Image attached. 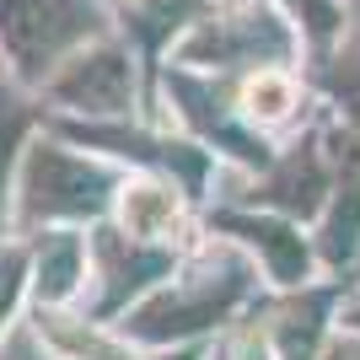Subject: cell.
<instances>
[{"mask_svg":"<svg viewBox=\"0 0 360 360\" xmlns=\"http://www.w3.org/2000/svg\"><path fill=\"white\" fill-rule=\"evenodd\" d=\"M355 237H360V156H349V178H345V188H339V210H333L328 237H323L333 264L355 253Z\"/></svg>","mask_w":360,"mask_h":360,"instance_id":"cell-10","label":"cell"},{"mask_svg":"<svg viewBox=\"0 0 360 360\" xmlns=\"http://www.w3.org/2000/svg\"><path fill=\"white\" fill-rule=\"evenodd\" d=\"M32 274H38V307H60L75 296L81 274H86V248L75 231H49L32 253Z\"/></svg>","mask_w":360,"mask_h":360,"instance_id":"cell-6","label":"cell"},{"mask_svg":"<svg viewBox=\"0 0 360 360\" xmlns=\"http://www.w3.org/2000/svg\"><path fill=\"white\" fill-rule=\"evenodd\" d=\"M22 135H27V113L16 103H0V215H6V188H11V167H16Z\"/></svg>","mask_w":360,"mask_h":360,"instance_id":"cell-11","label":"cell"},{"mask_svg":"<svg viewBox=\"0 0 360 360\" xmlns=\"http://www.w3.org/2000/svg\"><path fill=\"white\" fill-rule=\"evenodd\" d=\"M242 290H248V264H237L231 253H210L183 285L150 296L124 323V333L140 339V345H167V339H183V333H199L210 323H221L242 301Z\"/></svg>","mask_w":360,"mask_h":360,"instance_id":"cell-1","label":"cell"},{"mask_svg":"<svg viewBox=\"0 0 360 360\" xmlns=\"http://www.w3.org/2000/svg\"><path fill=\"white\" fill-rule=\"evenodd\" d=\"M167 269H172V253H162V248L129 237V231H97V274H103L97 317H113L135 290H146L150 280L167 274Z\"/></svg>","mask_w":360,"mask_h":360,"instance_id":"cell-5","label":"cell"},{"mask_svg":"<svg viewBox=\"0 0 360 360\" xmlns=\"http://www.w3.org/2000/svg\"><path fill=\"white\" fill-rule=\"evenodd\" d=\"M317 194H323V167H317L312 150H301V156H290L285 178L269 183V199L274 205H285V210H317Z\"/></svg>","mask_w":360,"mask_h":360,"instance_id":"cell-9","label":"cell"},{"mask_svg":"<svg viewBox=\"0 0 360 360\" xmlns=\"http://www.w3.org/2000/svg\"><path fill=\"white\" fill-rule=\"evenodd\" d=\"M355 328H360V312H355Z\"/></svg>","mask_w":360,"mask_h":360,"instance_id":"cell-16","label":"cell"},{"mask_svg":"<svg viewBox=\"0 0 360 360\" xmlns=\"http://www.w3.org/2000/svg\"><path fill=\"white\" fill-rule=\"evenodd\" d=\"M178 360H194V355H178Z\"/></svg>","mask_w":360,"mask_h":360,"instance_id":"cell-17","label":"cell"},{"mask_svg":"<svg viewBox=\"0 0 360 360\" xmlns=\"http://www.w3.org/2000/svg\"><path fill=\"white\" fill-rule=\"evenodd\" d=\"M86 27H91V11L81 0H0V49L32 81L70 44H81Z\"/></svg>","mask_w":360,"mask_h":360,"instance_id":"cell-3","label":"cell"},{"mask_svg":"<svg viewBox=\"0 0 360 360\" xmlns=\"http://www.w3.org/2000/svg\"><path fill=\"white\" fill-rule=\"evenodd\" d=\"M119 215H124V231H129V237L156 242L178 226V199H172V188H162V183H129L119 194Z\"/></svg>","mask_w":360,"mask_h":360,"instance_id":"cell-8","label":"cell"},{"mask_svg":"<svg viewBox=\"0 0 360 360\" xmlns=\"http://www.w3.org/2000/svg\"><path fill=\"white\" fill-rule=\"evenodd\" d=\"M323 360H360V345H355V339H345V345H333Z\"/></svg>","mask_w":360,"mask_h":360,"instance_id":"cell-14","label":"cell"},{"mask_svg":"<svg viewBox=\"0 0 360 360\" xmlns=\"http://www.w3.org/2000/svg\"><path fill=\"white\" fill-rule=\"evenodd\" d=\"M221 226L269 253V274L280 280V285H301V274H307V242H301L290 226H280V221H253V215H221Z\"/></svg>","mask_w":360,"mask_h":360,"instance_id":"cell-7","label":"cell"},{"mask_svg":"<svg viewBox=\"0 0 360 360\" xmlns=\"http://www.w3.org/2000/svg\"><path fill=\"white\" fill-rule=\"evenodd\" d=\"M119 194L113 172L65 146H32L22 162V221H81L103 215Z\"/></svg>","mask_w":360,"mask_h":360,"instance_id":"cell-2","label":"cell"},{"mask_svg":"<svg viewBox=\"0 0 360 360\" xmlns=\"http://www.w3.org/2000/svg\"><path fill=\"white\" fill-rule=\"evenodd\" d=\"M11 360H27V349H16V355H11Z\"/></svg>","mask_w":360,"mask_h":360,"instance_id":"cell-15","label":"cell"},{"mask_svg":"<svg viewBox=\"0 0 360 360\" xmlns=\"http://www.w3.org/2000/svg\"><path fill=\"white\" fill-rule=\"evenodd\" d=\"M129 81L135 75H129V60L119 49H91V54H75L49 75V91L81 113H119L129 103Z\"/></svg>","mask_w":360,"mask_h":360,"instance_id":"cell-4","label":"cell"},{"mask_svg":"<svg viewBox=\"0 0 360 360\" xmlns=\"http://www.w3.org/2000/svg\"><path fill=\"white\" fill-rule=\"evenodd\" d=\"M22 280H27V253L22 248H0V328H6L16 296H22Z\"/></svg>","mask_w":360,"mask_h":360,"instance_id":"cell-13","label":"cell"},{"mask_svg":"<svg viewBox=\"0 0 360 360\" xmlns=\"http://www.w3.org/2000/svg\"><path fill=\"white\" fill-rule=\"evenodd\" d=\"M290 103H296V97H290L285 75H258L253 86H248V113H253V119H285Z\"/></svg>","mask_w":360,"mask_h":360,"instance_id":"cell-12","label":"cell"}]
</instances>
